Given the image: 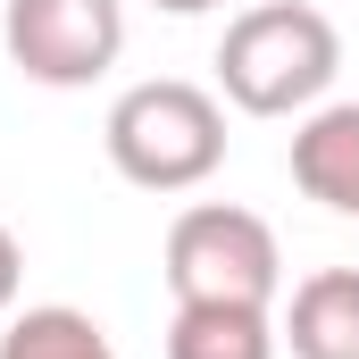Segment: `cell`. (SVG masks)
<instances>
[{"mask_svg":"<svg viewBox=\"0 0 359 359\" xmlns=\"http://www.w3.org/2000/svg\"><path fill=\"white\" fill-rule=\"evenodd\" d=\"M292 184L318 209L359 217V100H334V109L301 117V134H292Z\"/></svg>","mask_w":359,"mask_h":359,"instance_id":"obj_5","label":"cell"},{"mask_svg":"<svg viewBox=\"0 0 359 359\" xmlns=\"http://www.w3.org/2000/svg\"><path fill=\"white\" fill-rule=\"evenodd\" d=\"M17 284H25V251H17V234L0 226V318L17 309Z\"/></svg>","mask_w":359,"mask_h":359,"instance_id":"obj_9","label":"cell"},{"mask_svg":"<svg viewBox=\"0 0 359 359\" xmlns=\"http://www.w3.org/2000/svg\"><path fill=\"white\" fill-rule=\"evenodd\" d=\"M8 59L50 92H76L117 67L126 50V0H8L0 17Z\"/></svg>","mask_w":359,"mask_h":359,"instance_id":"obj_4","label":"cell"},{"mask_svg":"<svg viewBox=\"0 0 359 359\" xmlns=\"http://www.w3.org/2000/svg\"><path fill=\"white\" fill-rule=\"evenodd\" d=\"M151 8H168V17H201V8H217V0H151Z\"/></svg>","mask_w":359,"mask_h":359,"instance_id":"obj_10","label":"cell"},{"mask_svg":"<svg viewBox=\"0 0 359 359\" xmlns=\"http://www.w3.org/2000/svg\"><path fill=\"white\" fill-rule=\"evenodd\" d=\"M276 334L292 343V359H359V268L301 276Z\"/></svg>","mask_w":359,"mask_h":359,"instance_id":"obj_6","label":"cell"},{"mask_svg":"<svg viewBox=\"0 0 359 359\" xmlns=\"http://www.w3.org/2000/svg\"><path fill=\"white\" fill-rule=\"evenodd\" d=\"M343 67V34L326 8L309 0H259L226 25L217 42V92L243 109V117H292V109H318L326 84Z\"/></svg>","mask_w":359,"mask_h":359,"instance_id":"obj_1","label":"cell"},{"mask_svg":"<svg viewBox=\"0 0 359 359\" xmlns=\"http://www.w3.org/2000/svg\"><path fill=\"white\" fill-rule=\"evenodd\" d=\"M168 292L176 301H234V309H276L284 292V251L268 217L234 201H192L168 226Z\"/></svg>","mask_w":359,"mask_h":359,"instance_id":"obj_3","label":"cell"},{"mask_svg":"<svg viewBox=\"0 0 359 359\" xmlns=\"http://www.w3.org/2000/svg\"><path fill=\"white\" fill-rule=\"evenodd\" d=\"M276 318L234 309V301H176L168 318V359H276Z\"/></svg>","mask_w":359,"mask_h":359,"instance_id":"obj_7","label":"cell"},{"mask_svg":"<svg viewBox=\"0 0 359 359\" xmlns=\"http://www.w3.org/2000/svg\"><path fill=\"white\" fill-rule=\"evenodd\" d=\"M0 359H117V343L100 334V318H92V309L42 301V309H17V318H8Z\"/></svg>","mask_w":359,"mask_h":359,"instance_id":"obj_8","label":"cell"},{"mask_svg":"<svg viewBox=\"0 0 359 359\" xmlns=\"http://www.w3.org/2000/svg\"><path fill=\"white\" fill-rule=\"evenodd\" d=\"M109 168L142 192H192L226 168V100L184 76H151V84L109 100Z\"/></svg>","mask_w":359,"mask_h":359,"instance_id":"obj_2","label":"cell"}]
</instances>
